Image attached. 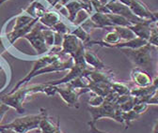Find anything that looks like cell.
I'll return each mask as SVG.
<instances>
[{
	"mask_svg": "<svg viewBox=\"0 0 158 133\" xmlns=\"http://www.w3.org/2000/svg\"><path fill=\"white\" fill-rule=\"evenodd\" d=\"M118 1L125 4L136 17L143 19V20L152 21V12L149 10L147 5L141 2L140 0H118Z\"/></svg>",
	"mask_w": 158,
	"mask_h": 133,
	"instance_id": "obj_10",
	"label": "cell"
},
{
	"mask_svg": "<svg viewBox=\"0 0 158 133\" xmlns=\"http://www.w3.org/2000/svg\"><path fill=\"white\" fill-rule=\"evenodd\" d=\"M51 29H53L55 32H57V33H60L62 35H66V34H70L72 32V30L70 29V27L62 21L58 22L57 24H56Z\"/></svg>",
	"mask_w": 158,
	"mask_h": 133,
	"instance_id": "obj_30",
	"label": "cell"
},
{
	"mask_svg": "<svg viewBox=\"0 0 158 133\" xmlns=\"http://www.w3.org/2000/svg\"><path fill=\"white\" fill-rule=\"evenodd\" d=\"M91 70H93V69L87 65L85 60L74 61L73 66L72 67L71 69H69V72L64 76L63 78L59 79V80H56V81L48 82L47 84L54 85V86H58L60 84H69L70 82H72L73 80H74L75 78L79 77V76H88Z\"/></svg>",
	"mask_w": 158,
	"mask_h": 133,
	"instance_id": "obj_7",
	"label": "cell"
},
{
	"mask_svg": "<svg viewBox=\"0 0 158 133\" xmlns=\"http://www.w3.org/2000/svg\"><path fill=\"white\" fill-rule=\"evenodd\" d=\"M56 93L60 95L61 99L67 103L69 107L78 108V100L81 95L89 92L88 88L85 89H77L73 87L71 84H66V87L56 86Z\"/></svg>",
	"mask_w": 158,
	"mask_h": 133,
	"instance_id": "obj_9",
	"label": "cell"
},
{
	"mask_svg": "<svg viewBox=\"0 0 158 133\" xmlns=\"http://www.w3.org/2000/svg\"><path fill=\"white\" fill-rule=\"evenodd\" d=\"M65 9L67 10V12H68V20L69 22L73 23L74 18L77 14V12L80 10H87L89 13L93 10L92 9H90L89 7L86 6L85 4H83L82 2H80L79 0H72V1H70L66 6H65Z\"/></svg>",
	"mask_w": 158,
	"mask_h": 133,
	"instance_id": "obj_17",
	"label": "cell"
},
{
	"mask_svg": "<svg viewBox=\"0 0 158 133\" xmlns=\"http://www.w3.org/2000/svg\"><path fill=\"white\" fill-rule=\"evenodd\" d=\"M118 98V95L112 91L106 98V100L102 105L98 107L89 106L88 110L91 115V121L96 123L101 118H110L118 123L123 124V111L121 110L120 106L117 104Z\"/></svg>",
	"mask_w": 158,
	"mask_h": 133,
	"instance_id": "obj_2",
	"label": "cell"
},
{
	"mask_svg": "<svg viewBox=\"0 0 158 133\" xmlns=\"http://www.w3.org/2000/svg\"><path fill=\"white\" fill-rule=\"evenodd\" d=\"M158 89H156L152 84L146 87H136V88H131L130 95L135 98V103L140 102H148V100L156 93Z\"/></svg>",
	"mask_w": 158,
	"mask_h": 133,
	"instance_id": "obj_12",
	"label": "cell"
},
{
	"mask_svg": "<svg viewBox=\"0 0 158 133\" xmlns=\"http://www.w3.org/2000/svg\"><path fill=\"white\" fill-rule=\"evenodd\" d=\"M43 28L44 27L42 26L41 23H37L35 26L32 28V30L24 37V39H26L31 44V46L37 52V54L40 56L49 53L50 51V48L46 45L44 41Z\"/></svg>",
	"mask_w": 158,
	"mask_h": 133,
	"instance_id": "obj_6",
	"label": "cell"
},
{
	"mask_svg": "<svg viewBox=\"0 0 158 133\" xmlns=\"http://www.w3.org/2000/svg\"><path fill=\"white\" fill-rule=\"evenodd\" d=\"M34 20H36V19H33L31 16H29L25 11H23L21 14H19V15L16 16L15 24H14V26H13L12 30H16V29H19V28L25 27L27 25L31 24Z\"/></svg>",
	"mask_w": 158,
	"mask_h": 133,
	"instance_id": "obj_22",
	"label": "cell"
},
{
	"mask_svg": "<svg viewBox=\"0 0 158 133\" xmlns=\"http://www.w3.org/2000/svg\"><path fill=\"white\" fill-rule=\"evenodd\" d=\"M45 84H32L27 87H20L16 91L12 93H8L6 96L1 98V102L10 108H13L19 113H23L25 109L23 107L24 102L27 99L28 96H31L36 93H44L45 94Z\"/></svg>",
	"mask_w": 158,
	"mask_h": 133,
	"instance_id": "obj_3",
	"label": "cell"
},
{
	"mask_svg": "<svg viewBox=\"0 0 158 133\" xmlns=\"http://www.w3.org/2000/svg\"><path fill=\"white\" fill-rule=\"evenodd\" d=\"M84 46L85 44L81 41H79L74 35L71 33L66 34L64 35V40H63L60 53L63 54H68L73 57V56Z\"/></svg>",
	"mask_w": 158,
	"mask_h": 133,
	"instance_id": "obj_11",
	"label": "cell"
},
{
	"mask_svg": "<svg viewBox=\"0 0 158 133\" xmlns=\"http://www.w3.org/2000/svg\"><path fill=\"white\" fill-rule=\"evenodd\" d=\"M105 100H106V98H104L102 96H99V95L94 94L93 96L89 100L88 103L91 107H98V106L102 105L105 102Z\"/></svg>",
	"mask_w": 158,
	"mask_h": 133,
	"instance_id": "obj_33",
	"label": "cell"
},
{
	"mask_svg": "<svg viewBox=\"0 0 158 133\" xmlns=\"http://www.w3.org/2000/svg\"><path fill=\"white\" fill-rule=\"evenodd\" d=\"M8 51V47L6 46L5 42H4V40H3V36L0 34V55L2 53H4L5 52Z\"/></svg>",
	"mask_w": 158,
	"mask_h": 133,
	"instance_id": "obj_39",
	"label": "cell"
},
{
	"mask_svg": "<svg viewBox=\"0 0 158 133\" xmlns=\"http://www.w3.org/2000/svg\"><path fill=\"white\" fill-rule=\"evenodd\" d=\"M56 133H63V132L61 131V129H60V127H59V128L57 129V131H56Z\"/></svg>",
	"mask_w": 158,
	"mask_h": 133,
	"instance_id": "obj_46",
	"label": "cell"
},
{
	"mask_svg": "<svg viewBox=\"0 0 158 133\" xmlns=\"http://www.w3.org/2000/svg\"><path fill=\"white\" fill-rule=\"evenodd\" d=\"M3 70V66L1 65V63H0V71H2Z\"/></svg>",
	"mask_w": 158,
	"mask_h": 133,
	"instance_id": "obj_47",
	"label": "cell"
},
{
	"mask_svg": "<svg viewBox=\"0 0 158 133\" xmlns=\"http://www.w3.org/2000/svg\"><path fill=\"white\" fill-rule=\"evenodd\" d=\"M88 124L89 126V131H90V133H108V132H106L105 130H101V129L97 128L96 127V125H95L96 123H94L92 121H89Z\"/></svg>",
	"mask_w": 158,
	"mask_h": 133,
	"instance_id": "obj_37",
	"label": "cell"
},
{
	"mask_svg": "<svg viewBox=\"0 0 158 133\" xmlns=\"http://www.w3.org/2000/svg\"><path fill=\"white\" fill-rule=\"evenodd\" d=\"M43 35L44 37V41L46 45L51 49L54 47V41H55V31L51 28H43Z\"/></svg>",
	"mask_w": 158,
	"mask_h": 133,
	"instance_id": "obj_28",
	"label": "cell"
},
{
	"mask_svg": "<svg viewBox=\"0 0 158 133\" xmlns=\"http://www.w3.org/2000/svg\"><path fill=\"white\" fill-rule=\"evenodd\" d=\"M71 34L74 35L79 41H81L85 44V46L91 41V40H90V33H89L88 30H86V29H85L83 26H81V25L75 26V27L72 30Z\"/></svg>",
	"mask_w": 158,
	"mask_h": 133,
	"instance_id": "obj_23",
	"label": "cell"
},
{
	"mask_svg": "<svg viewBox=\"0 0 158 133\" xmlns=\"http://www.w3.org/2000/svg\"><path fill=\"white\" fill-rule=\"evenodd\" d=\"M46 1L52 6V7H54V5L56 4V0H46Z\"/></svg>",
	"mask_w": 158,
	"mask_h": 133,
	"instance_id": "obj_44",
	"label": "cell"
},
{
	"mask_svg": "<svg viewBox=\"0 0 158 133\" xmlns=\"http://www.w3.org/2000/svg\"><path fill=\"white\" fill-rule=\"evenodd\" d=\"M41 111H42V119L40 121V125H39V129L41 130V133H56L57 129L60 127L59 119L56 121V124H55L51 120L45 109L42 108Z\"/></svg>",
	"mask_w": 158,
	"mask_h": 133,
	"instance_id": "obj_14",
	"label": "cell"
},
{
	"mask_svg": "<svg viewBox=\"0 0 158 133\" xmlns=\"http://www.w3.org/2000/svg\"><path fill=\"white\" fill-rule=\"evenodd\" d=\"M148 43L158 48V28L152 26V32H151V36L148 41Z\"/></svg>",
	"mask_w": 158,
	"mask_h": 133,
	"instance_id": "obj_34",
	"label": "cell"
},
{
	"mask_svg": "<svg viewBox=\"0 0 158 133\" xmlns=\"http://www.w3.org/2000/svg\"><path fill=\"white\" fill-rule=\"evenodd\" d=\"M64 55H68V54H63L61 53H55L52 49H50L49 53H45L44 55H41V56H40V58L35 61V63H34V65L32 67V69L28 72V74L26 76L24 79L20 80L9 93H12V92L16 91L17 89H19L20 87H22L27 83L30 82V80H32V75L35 72H37L38 70L42 69L43 68L54 63L55 61L60 59L61 57H63Z\"/></svg>",
	"mask_w": 158,
	"mask_h": 133,
	"instance_id": "obj_4",
	"label": "cell"
},
{
	"mask_svg": "<svg viewBox=\"0 0 158 133\" xmlns=\"http://www.w3.org/2000/svg\"><path fill=\"white\" fill-rule=\"evenodd\" d=\"M152 22L151 20H146L141 23L134 24L129 27L132 29V31L135 34L137 37H140V39L146 40L148 41L152 32Z\"/></svg>",
	"mask_w": 158,
	"mask_h": 133,
	"instance_id": "obj_15",
	"label": "cell"
},
{
	"mask_svg": "<svg viewBox=\"0 0 158 133\" xmlns=\"http://www.w3.org/2000/svg\"><path fill=\"white\" fill-rule=\"evenodd\" d=\"M89 20H90V13L87 10L83 9V10H80L77 12L74 20L72 24L75 27V26H79V25H83Z\"/></svg>",
	"mask_w": 158,
	"mask_h": 133,
	"instance_id": "obj_26",
	"label": "cell"
},
{
	"mask_svg": "<svg viewBox=\"0 0 158 133\" xmlns=\"http://www.w3.org/2000/svg\"><path fill=\"white\" fill-rule=\"evenodd\" d=\"M10 110V107L5 105V104H1L0 105V123L3 121V118L5 116V115L8 112V111Z\"/></svg>",
	"mask_w": 158,
	"mask_h": 133,
	"instance_id": "obj_38",
	"label": "cell"
},
{
	"mask_svg": "<svg viewBox=\"0 0 158 133\" xmlns=\"http://www.w3.org/2000/svg\"><path fill=\"white\" fill-rule=\"evenodd\" d=\"M104 12L105 13L110 12V13L123 16L128 21H130L133 25L146 21V20H143V19L136 17L125 4L122 3L121 1H118V0H110V1H108L107 4L105 6Z\"/></svg>",
	"mask_w": 158,
	"mask_h": 133,
	"instance_id": "obj_8",
	"label": "cell"
},
{
	"mask_svg": "<svg viewBox=\"0 0 158 133\" xmlns=\"http://www.w3.org/2000/svg\"><path fill=\"white\" fill-rule=\"evenodd\" d=\"M140 115H138L135 111H134L133 110L132 111H126L124 112L123 111V124L125 126V128L129 127L131 123L133 121H135V119H137Z\"/></svg>",
	"mask_w": 158,
	"mask_h": 133,
	"instance_id": "obj_29",
	"label": "cell"
},
{
	"mask_svg": "<svg viewBox=\"0 0 158 133\" xmlns=\"http://www.w3.org/2000/svg\"><path fill=\"white\" fill-rule=\"evenodd\" d=\"M38 22H39V20H38V19H36V20H34L31 24L27 25L25 27L19 28V29H16V30H11L10 32L7 33L6 34V39H7L8 42L10 43V45H13L16 41H18L19 39H21V37H24L26 35H27L32 30V28L35 26V25Z\"/></svg>",
	"mask_w": 158,
	"mask_h": 133,
	"instance_id": "obj_16",
	"label": "cell"
},
{
	"mask_svg": "<svg viewBox=\"0 0 158 133\" xmlns=\"http://www.w3.org/2000/svg\"><path fill=\"white\" fill-rule=\"evenodd\" d=\"M112 28L118 34L121 39L125 41H131L135 39V37H136L135 34L132 31V29L129 26H114Z\"/></svg>",
	"mask_w": 158,
	"mask_h": 133,
	"instance_id": "obj_25",
	"label": "cell"
},
{
	"mask_svg": "<svg viewBox=\"0 0 158 133\" xmlns=\"http://www.w3.org/2000/svg\"><path fill=\"white\" fill-rule=\"evenodd\" d=\"M149 105L150 104H152V105H158V90L156 91V93L153 95V96L148 100V102H147Z\"/></svg>",
	"mask_w": 158,
	"mask_h": 133,
	"instance_id": "obj_40",
	"label": "cell"
},
{
	"mask_svg": "<svg viewBox=\"0 0 158 133\" xmlns=\"http://www.w3.org/2000/svg\"><path fill=\"white\" fill-rule=\"evenodd\" d=\"M135 104H136V103H135V98H134V97H132L131 95H130V98H129L126 101H124L123 103L120 104L118 106H120V108H121V110H122L123 111L126 112V111H132V110H133V108H134V106H135Z\"/></svg>",
	"mask_w": 158,
	"mask_h": 133,
	"instance_id": "obj_32",
	"label": "cell"
},
{
	"mask_svg": "<svg viewBox=\"0 0 158 133\" xmlns=\"http://www.w3.org/2000/svg\"><path fill=\"white\" fill-rule=\"evenodd\" d=\"M42 119V111L38 115H27L22 117L15 118L9 124L0 126L3 128H10L19 133H27L30 130L39 128L40 121Z\"/></svg>",
	"mask_w": 158,
	"mask_h": 133,
	"instance_id": "obj_5",
	"label": "cell"
},
{
	"mask_svg": "<svg viewBox=\"0 0 158 133\" xmlns=\"http://www.w3.org/2000/svg\"><path fill=\"white\" fill-rule=\"evenodd\" d=\"M131 78L136 87H146L152 85V76L145 70L138 68H135L132 69Z\"/></svg>",
	"mask_w": 158,
	"mask_h": 133,
	"instance_id": "obj_13",
	"label": "cell"
},
{
	"mask_svg": "<svg viewBox=\"0 0 158 133\" xmlns=\"http://www.w3.org/2000/svg\"><path fill=\"white\" fill-rule=\"evenodd\" d=\"M24 11L29 16H31L33 19H38V20H40V18L47 11V10L42 3H40L38 0H32L29 6Z\"/></svg>",
	"mask_w": 158,
	"mask_h": 133,
	"instance_id": "obj_20",
	"label": "cell"
},
{
	"mask_svg": "<svg viewBox=\"0 0 158 133\" xmlns=\"http://www.w3.org/2000/svg\"><path fill=\"white\" fill-rule=\"evenodd\" d=\"M0 133H19L13 129L10 128H3V127H0Z\"/></svg>",
	"mask_w": 158,
	"mask_h": 133,
	"instance_id": "obj_41",
	"label": "cell"
},
{
	"mask_svg": "<svg viewBox=\"0 0 158 133\" xmlns=\"http://www.w3.org/2000/svg\"><path fill=\"white\" fill-rule=\"evenodd\" d=\"M148 107H149V104L146 103V102H140V103H137L134 106L133 108V111H135L138 115H141L143 113L148 110Z\"/></svg>",
	"mask_w": 158,
	"mask_h": 133,
	"instance_id": "obj_35",
	"label": "cell"
},
{
	"mask_svg": "<svg viewBox=\"0 0 158 133\" xmlns=\"http://www.w3.org/2000/svg\"><path fill=\"white\" fill-rule=\"evenodd\" d=\"M111 87L115 93H117L118 96H125V95H130L131 87L123 82H113L111 84Z\"/></svg>",
	"mask_w": 158,
	"mask_h": 133,
	"instance_id": "obj_27",
	"label": "cell"
},
{
	"mask_svg": "<svg viewBox=\"0 0 158 133\" xmlns=\"http://www.w3.org/2000/svg\"><path fill=\"white\" fill-rule=\"evenodd\" d=\"M71 0H56V4L54 5V8L56 9V10H60L62 8H64Z\"/></svg>",
	"mask_w": 158,
	"mask_h": 133,
	"instance_id": "obj_36",
	"label": "cell"
},
{
	"mask_svg": "<svg viewBox=\"0 0 158 133\" xmlns=\"http://www.w3.org/2000/svg\"><path fill=\"white\" fill-rule=\"evenodd\" d=\"M156 89H158V72H157V74H156V76L153 78V80H152V84Z\"/></svg>",
	"mask_w": 158,
	"mask_h": 133,
	"instance_id": "obj_42",
	"label": "cell"
},
{
	"mask_svg": "<svg viewBox=\"0 0 158 133\" xmlns=\"http://www.w3.org/2000/svg\"><path fill=\"white\" fill-rule=\"evenodd\" d=\"M8 1V0H0V6H1V5H3L5 2H7Z\"/></svg>",
	"mask_w": 158,
	"mask_h": 133,
	"instance_id": "obj_45",
	"label": "cell"
},
{
	"mask_svg": "<svg viewBox=\"0 0 158 133\" xmlns=\"http://www.w3.org/2000/svg\"><path fill=\"white\" fill-rule=\"evenodd\" d=\"M84 58L87 65L92 69H106L107 68L106 64L98 57V55L89 50H86L84 53Z\"/></svg>",
	"mask_w": 158,
	"mask_h": 133,
	"instance_id": "obj_18",
	"label": "cell"
},
{
	"mask_svg": "<svg viewBox=\"0 0 158 133\" xmlns=\"http://www.w3.org/2000/svg\"><path fill=\"white\" fill-rule=\"evenodd\" d=\"M152 133H158V119L156 120V122H155V124H154V126L152 127Z\"/></svg>",
	"mask_w": 158,
	"mask_h": 133,
	"instance_id": "obj_43",
	"label": "cell"
},
{
	"mask_svg": "<svg viewBox=\"0 0 158 133\" xmlns=\"http://www.w3.org/2000/svg\"><path fill=\"white\" fill-rule=\"evenodd\" d=\"M107 17L109 19V21L112 24V26H130L133 24L128 21L126 18H124L123 16H121L118 14H114V13H106Z\"/></svg>",
	"mask_w": 158,
	"mask_h": 133,
	"instance_id": "obj_24",
	"label": "cell"
},
{
	"mask_svg": "<svg viewBox=\"0 0 158 133\" xmlns=\"http://www.w3.org/2000/svg\"><path fill=\"white\" fill-rule=\"evenodd\" d=\"M89 1L91 4L93 10H95V11L104 12L105 6L107 4L108 0H89Z\"/></svg>",
	"mask_w": 158,
	"mask_h": 133,
	"instance_id": "obj_31",
	"label": "cell"
},
{
	"mask_svg": "<svg viewBox=\"0 0 158 133\" xmlns=\"http://www.w3.org/2000/svg\"><path fill=\"white\" fill-rule=\"evenodd\" d=\"M61 21V15L56 10H47L41 18L39 22L47 28H52L56 24Z\"/></svg>",
	"mask_w": 158,
	"mask_h": 133,
	"instance_id": "obj_19",
	"label": "cell"
},
{
	"mask_svg": "<svg viewBox=\"0 0 158 133\" xmlns=\"http://www.w3.org/2000/svg\"><path fill=\"white\" fill-rule=\"evenodd\" d=\"M90 20L96 25L97 28H107L113 27L111 22L107 17V14L105 12L95 11L92 15H90Z\"/></svg>",
	"mask_w": 158,
	"mask_h": 133,
	"instance_id": "obj_21",
	"label": "cell"
},
{
	"mask_svg": "<svg viewBox=\"0 0 158 133\" xmlns=\"http://www.w3.org/2000/svg\"><path fill=\"white\" fill-rule=\"evenodd\" d=\"M156 50L157 47L147 43L138 49H122V52L135 68L145 70L153 80L158 72V61H155L153 54Z\"/></svg>",
	"mask_w": 158,
	"mask_h": 133,
	"instance_id": "obj_1",
	"label": "cell"
},
{
	"mask_svg": "<svg viewBox=\"0 0 158 133\" xmlns=\"http://www.w3.org/2000/svg\"><path fill=\"white\" fill-rule=\"evenodd\" d=\"M157 67H158V63H157Z\"/></svg>",
	"mask_w": 158,
	"mask_h": 133,
	"instance_id": "obj_48",
	"label": "cell"
}]
</instances>
